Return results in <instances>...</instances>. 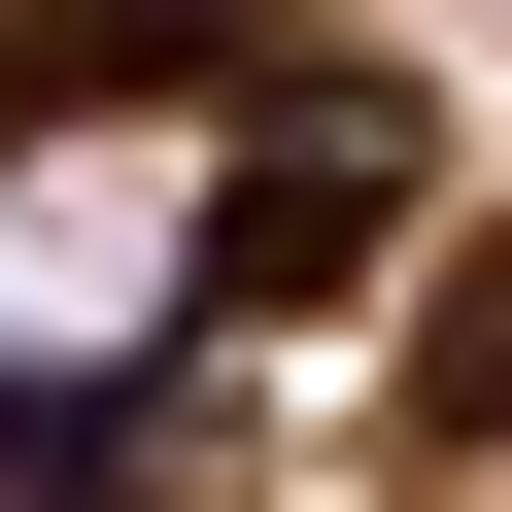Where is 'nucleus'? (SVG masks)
I'll return each instance as SVG.
<instances>
[{
    "label": "nucleus",
    "mask_w": 512,
    "mask_h": 512,
    "mask_svg": "<svg viewBox=\"0 0 512 512\" xmlns=\"http://www.w3.org/2000/svg\"><path fill=\"white\" fill-rule=\"evenodd\" d=\"M376 239H410V103H376V69L239 103V171H205V342H239V308H308V274H376Z\"/></svg>",
    "instance_id": "nucleus-1"
},
{
    "label": "nucleus",
    "mask_w": 512,
    "mask_h": 512,
    "mask_svg": "<svg viewBox=\"0 0 512 512\" xmlns=\"http://www.w3.org/2000/svg\"><path fill=\"white\" fill-rule=\"evenodd\" d=\"M444 410H478V444H512V239H478V342H444Z\"/></svg>",
    "instance_id": "nucleus-2"
}]
</instances>
